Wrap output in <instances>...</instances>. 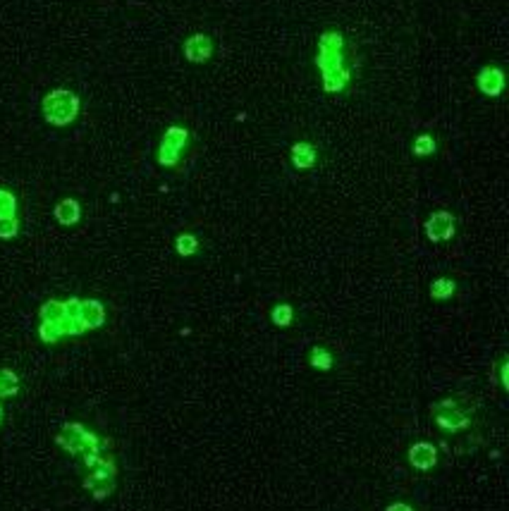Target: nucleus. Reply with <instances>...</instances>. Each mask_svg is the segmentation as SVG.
I'll return each instance as SVG.
<instances>
[{"instance_id":"obj_1","label":"nucleus","mask_w":509,"mask_h":511,"mask_svg":"<svg viewBox=\"0 0 509 511\" xmlns=\"http://www.w3.org/2000/svg\"><path fill=\"white\" fill-rule=\"evenodd\" d=\"M316 67L320 72L325 93H342L352 84V65L347 53V39L340 29H325L318 36Z\"/></svg>"},{"instance_id":"obj_2","label":"nucleus","mask_w":509,"mask_h":511,"mask_svg":"<svg viewBox=\"0 0 509 511\" xmlns=\"http://www.w3.org/2000/svg\"><path fill=\"white\" fill-rule=\"evenodd\" d=\"M79 108H81L79 96L75 91H70V88H53L41 101L44 119L48 124H53V127H67V124H72L79 117Z\"/></svg>"},{"instance_id":"obj_3","label":"nucleus","mask_w":509,"mask_h":511,"mask_svg":"<svg viewBox=\"0 0 509 511\" xmlns=\"http://www.w3.org/2000/svg\"><path fill=\"white\" fill-rule=\"evenodd\" d=\"M55 442L72 456L81 454H101V447L106 445V440H101L98 435L86 430L81 423H65L60 427Z\"/></svg>"},{"instance_id":"obj_4","label":"nucleus","mask_w":509,"mask_h":511,"mask_svg":"<svg viewBox=\"0 0 509 511\" xmlns=\"http://www.w3.org/2000/svg\"><path fill=\"white\" fill-rule=\"evenodd\" d=\"M191 142V134L182 124H170L163 132L158 144V165L160 168H177L186 146Z\"/></svg>"},{"instance_id":"obj_5","label":"nucleus","mask_w":509,"mask_h":511,"mask_svg":"<svg viewBox=\"0 0 509 511\" xmlns=\"http://www.w3.org/2000/svg\"><path fill=\"white\" fill-rule=\"evenodd\" d=\"M430 411H433V416H435V423L443 427V430H448V432H459V430L471 427L469 411L461 409L459 401L452 399V397L435 401V404L430 406Z\"/></svg>"},{"instance_id":"obj_6","label":"nucleus","mask_w":509,"mask_h":511,"mask_svg":"<svg viewBox=\"0 0 509 511\" xmlns=\"http://www.w3.org/2000/svg\"><path fill=\"white\" fill-rule=\"evenodd\" d=\"M89 476L84 478V488L91 490L93 499H106L108 494H113L115 490V478H117V466L113 459L101 456L93 468H89Z\"/></svg>"},{"instance_id":"obj_7","label":"nucleus","mask_w":509,"mask_h":511,"mask_svg":"<svg viewBox=\"0 0 509 511\" xmlns=\"http://www.w3.org/2000/svg\"><path fill=\"white\" fill-rule=\"evenodd\" d=\"M423 229H425V237H428L433 244L450 242L457 232V218L452 215L450 211H435L428 215Z\"/></svg>"},{"instance_id":"obj_8","label":"nucleus","mask_w":509,"mask_h":511,"mask_svg":"<svg viewBox=\"0 0 509 511\" xmlns=\"http://www.w3.org/2000/svg\"><path fill=\"white\" fill-rule=\"evenodd\" d=\"M476 86H479V91L483 93V96H488V98L502 96V91H505V86H507L505 70H502L500 65L481 67L479 75H476Z\"/></svg>"},{"instance_id":"obj_9","label":"nucleus","mask_w":509,"mask_h":511,"mask_svg":"<svg viewBox=\"0 0 509 511\" xmlns=\"http://www.w3.org/2000/svg\"><path fill=\"white\" fill-rule=\"evenodd\" d=\"M213 50H215V44L209 34H191L189 39L182 46V53H184V60L191 62V65H204L213 57Z\"/></svg>"},{"instance_id":"obj_10","label":"nucleus","mask_w":509,"mask_h":511,"mask_svg":"<svg viewBox=\"0 0 509 511\" xmlns=\"http://www.w3.org/2000/svg\"><path fill=\"white\" fill-rule=\"evenodd\" d=\"M409 463H412L416 471H430V468L438 466V447L430 445V442L421 440V442H414L412 447H409Z\"/></svg>"},{"instance_id":"obj_11","label":"nucleus","mask_w":509,"mask_h":511,"mask_svg":"<svg viewBox=\"0 0 509 511\" xmlns=\"http://www.w3.org/2000/svg\"><path fill=\"white\" fill-rule=\"evenodd\" d=\"M79 320L86 330H98V327H103V322H106V306L98 299H81Z\"/></svg>"},{"instance_id":"obj_12","label":"nucleus","mask_w":509,"mask_h":511,"mask_svg":"<svg viewBox=\"0 0 509 511\" xmlns=\"http://www.w3.org/2000/svg\"><path fill=\"white\" fill-rule=\"evenodd\" d=\"M79 301L81 299H77V296L65 301V318L60 320L62 335L65 337H79L86 332V327L81 325V320H79Z\"/></svg>"},{"instance_id":"obj_13","label":"nucleus","mask_w":509,"mask_h":511,"mask_svg":"<svg viewBox=\"0 0 509 511\" xmlns=\"http://www.w3.org/2000/svg\"><path fill=\"white\" fill-rule=\"evenodd\" d=\"M289 160L297 170H311L318 163V148L311 142H297L289 148Z\"/></svg>"},{"instance_id":"obj_14","label":"nucleus","mask_w":509,"mask_h":511,"mask_svg":"<svg viewBox=\"0 0 509 511\" xmlns=\"http://www.w3.org/2000/svg\"><path fill=\"white\" fill-rule=\"evenodd\" d=\"M55 220L60 222L62 227H72L81 220V206L77 199H62L55 206Z\"/></svg>"},{"instance_id":"obj_15","label":"nucleus","mask_w":509,"mask_h":511,"mask_svg":"<svg viewBox=\"0 0 509 511\" xmlns=\"http://www.w3.org/2000/svg\"><path fill=\"white\" fill-rule=\"evenodd\" d=\"M19 392V375L10 368H0V399L17 397Z\"/></svg>"},{"instance_id":"obj_16","label":"nucleus","mask_w":509,"mask_h":511,"mask_svg":"<svg viewBox=\"0 0 509 511\" xmlns=\"http://www.w3.org/2000/svg\"><path fill=\"white\" fill-rule=\"evenodd\" d=\"M457 294V282L452 278H438L430 285V299L435 301H448Z\"/></svg>"},{"instance_id":"obj_17","label":"nucleus","mask_w":509,"mask_h":511,"mask_svg":"<svg viewBox=\"0 0 509 511\" xmlns=\"http://www.w3.org/2000/svg\"><path fill=\"white\" fill-rule=\"evenodd\" d=\"M199 237L191 232H182L177 234V239H175V251H177L182 258H189V256H196L199 253Z\"/></svg>"},{"instance_id":"obj_18","label":"nucleus","mask_w":509,"mask_h":511,"mask_svg":"<svg viewBox=\"0 0 509 511\" xmlns=\"http://www.w3.org/2000/svg\"><path fill=\"white\" fill-rule=\"evenodd\" d=\"M39 318L44 322H60L65 318V301L58 299H48L44 306L39 309Z\"/></svg>"},{"instance_id":"obj_19","label":"nucleus","mask_w":509,"mask_h":511,"mask_svg":"<svg viewBox=\"0 0 509 511\" xmlns=\"http://www.w3.org/2000/svg\"><path fill=\"white\" fill-rule=\"evenodd\" d=\"M435 151H438V142H435L433 134H419L412 144V153L416 155V158H428Z\"/></svg>"},{"instance_id":"obj_20","label":"nucleus","mask_w":509,"mask_h":511,"mask_svg":"<svg viewBox=\"0 0 509 511\" xmlns=\"http://www.w3.org/2000/svg\"><path fill=\"white\" fill-rule=\"evenodd\" d=\"M309 363H311V368H316V370H330L332 363H335V358H332L330 349L318 347V344H316V347L309 351Z\"/></svg>"},{"instance_id":"obj_21","label":"nucleus","mask_w":509,"mask_h":511,"mask_svg":"<svg viewBox=\"0 0 509 511\" xmlns=\"http://www.w3.org/2000/svg\"><path fill=\"white\" fill-rule=\"evenodd\" d=\"M270 320L275 327H289L294 320V309L289 304H275L270 311Z\"/></svg>"},{"instance_id":"obj_22","label":"nucleus","mask_w":509,"mask_h":511,"mask_svg":"<svg viewBox=\"0 0 509 511\" xmlns=\"http://www.w3.org/2000/svg\"><path fill=\"white\" fill-rule=\"evenodd\" d=\"M17 196L10 189H0V220H8V218H17Z\"/></svg>"},{"instance_id":"obj_23","label":"nucleus","mask_w":509,"mask_h":511,"mask_svg":"<svg viewBox=\"0 0 509 511\" xmlns=\"http://www.w3.org/2000/svg\"><path fill=\"white\" fill-rule=\"evenodd\" d=\"M39 337H41V342H44V344H58L65 335H62L60 322H44V320H41Z\"/></svg>"},{"instance_id":"obj_24","label":"nucleus","mask_w":509,"mask_h":511,"mask_svg":"<svg viewBox=\"0 0 509 511\" xmlns=\"http://www.w3.org/2000/svg\"><path fill=\"white\" fill-rule=\"evenodd\" d=\"M19 234V218L0 220V239H15Z\"/></svg>"},{"instance_id":"obj_25","label":"nucleus","mask_w":509,"mask_h":511,"mask_svg":"<svg viewBox=\"0 0 509 511\" xmlns=\"http://www.w3.org/2000/svg\"><path fill=\"white\" fill-rule=\"evenodd\" d=\"M509 361L507 358H500V363H497V378H500V385L502 389H509Z\"/></svg>"},{"instance_id":"obj_26","label":"nucleus","mask_w":509,"mask_h":511,"mask_svg":"<svg viewBox=\"0 0 509 511\" xmlns=\"http://www.w3.org/2000/svg\"><path fill=\"white\" fill-rule=\"evenodd\" d=\"M385 511H414V507L412 504H404V502H394V504H390Z\"/></svg>"},{"instance_id":"obj_27","label":"nucleus","mask_w":509,"mask_h":511,"mask_svg":"<svg viewBox=\"0 0 509 511\" xmlns=\"http://www.w3.org/2000/svg\"><path fill=\"white\" fill-rule=\"evenodd\" d=\"M3 414L5 411H3V404H0V423H3Z\"/></svg>"}]
</instances>
